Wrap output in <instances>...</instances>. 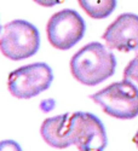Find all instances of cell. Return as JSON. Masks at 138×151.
Masks as SVG:
<instances>
[{
    "instance_id": "1",
    "label": "cell",
    "mask_w": 138,
    "mask_h": 151,
    "mask_svg": "<svg viewBox=\"0 0 138 151\" xmlns=\"http://www.w3.org/2000/svg\"><path fill=\"white\" fill-rule=\"evenodd\" d=\"M116 68V58L101 42H90L81 47L70 59L72 75L80 83L96 86L113 76Z\"/></svg>"
},
{
    "instance_id": "2",
    "label": "cell",
    "mask_w": 138,
    "mask_h": 151,
    "mask_svg": "<svg viewBox=\"0 0 138 151\" xmlns=\"http://www.w3.org/2000/svg\"><path fill=\"white\" fill-rule=\"evenodd\" d=\"M90 98L111 117L132 120L138 116V88L132 81L114 82Z\"/></svg>"
},
{
    "instance_id": "3",
    "label": "cell",
    "mask_w": 138,
    "mask_h": 151,
    "mask_svg": "<svg viewBox=\"0 0 138 151\" xmlns=\"http://www.w3.org/2000/svg\"><path fill=\"white\" fill-rule=\"evenodd\" d=\"M39 30L24 19L9 22L0 33V51L11 60L29 58L39 51Z\"/></svg>"
},
{
    "instance_id": "4",
    "label": "cell",
    "mask_w": 138,
    "mask_h": 151,
    "mask_svg": "<svg viewBox=\"0 0 138 151\" xmlns=\"http://www.w3.org/2000/svg\"><path fill=\"white\" fill-rule=\"evenodd\" d=\"M53 73L46 63L21 67L9 75L7 88L18 99H30L46 91L52 83Z\"/></svg>"
},
{
    "instance_id": "5",
    "label": "cell",
    "mask_w": 138,
    "mask_h": 151,
    "mask_svg": "<svg viewBox=\"0 0 138 151\" xmlns=\"http://www.w3.org/2000/svg\"><path fill=\"white\" fill-rule=\"evenodd\" d=\"M69 138L79 151H104L108 144L104 124L91 112L70 114Z\"/></svg>"
},
{
    "instance_id": "6",
    "label": "cell",
    "mask_w": 138,
    "mask_h": 151,
    "mask_svg": "<svg viewBox=\"0 0 138 151\" xmlns=\"http://www.w3.org/2000/svg\"><path fill=\"white\" fill-rule=\"evenodd\" d=\"M86 24L77 11L64 9L56 12L46 26L47 40L55 48L67 51L77 45L85 35Z\"/></svg>"
},
{
    "instance_id": "7",
    "label": "cell",
    "mask_w": 138,
    "mask_h": 151,
    "mask_svg": "<svg viewBox=\"0 0 138 151\" xmlns=\"http://www.w3.org/2000/svg\"><path fill=\"white\" fill-rule=\"evenodd\" d=\"M107 46L120 52L138 48V15L122 14L109 24L102 35Z\"/></svg>"
},
{
    "instance_id": "8",
    "label": "cell",
    "mask_w": 138,
    "mask_h": 151,
    "mask_svg": "<svg viewBox=\"0 0 138 151\" xmlns=\"http://www.w3.org/2000/svg\"><path fill=\"white\" fill-rule=\"evenodd\" d=\"M69 112L46 119L40 128V134L46 144L55 149H67L72 146L69 138Z\"/></svg>"
},
{
    "instance_id": "9",
    "label": "cell",
    "mask_w": 138,
    "mask_h": 151,
    "mask_svg": "<svg viewBox=\"0 0 138 151\" xmlns=\"http://www.w3.org/2000/svg\"><path fill=\"white\" fill-rule=\"evenodd\" d=\"M78 3L93 19L109 17L116 7V0H78Z\"/></svg>"
},
{
    "instance_id": "10",
    "label": "cell",
    "mask_w": 138,
    "mask_h": 151,
    "mask_svg": "<svg viewBox=\"0 0 138 151\" xmlns=\"http://www.w3.org/2000/svg\"><path fill=\"white\" fill-rule=\"evenodd\" d=\"M124 79L138 83V55L130 60L124 70Z\"/></svg>"
},
{
    "instance_id": "11",
    "label": "cell",
    "mask_w": 138,
    "mask_h": 151,
    "mask_svg": "<svg viewBox=\"0 0 138 151\" xmlns=\"http://www.w3.org/2000/svg\"><path fill=\"white\" fill-rule=\"evenodd\" d=\"M0 151H22V147L17 142L7 139L0 142Z\"/></svg>"
},
{
    "instance_id": "12",
    "label": "cell",
    "mask_w": 138,
    "mask_h": 151,
    "mask_svg": "<svg viewBox=\"0 0 138 151\" xmlns=\"http://www.w3.org/2000/svg\"><path fill=\"white\" fill-rule=\"evenodd\" d=\"M34 3H36L38 5L40 6H45V7H52L55 5L62 4L64 0H33Z\"/></svg>"
},
{
    "instance_id": "13",
    "label": "cell",
    "mask_w": 138,
    "mask_h": 151,
    "mask_svg": "<svg viewBox=\"0 0 138 151\" xmlns=\"http://www.w3.org/2000/svg\"><path fill=\"white\" fill-rule=\"evenodd\" d=\"M133 143L136 144V146L138 147V131H137V133L134 134V137H133Z\"/></svg>"
},
{
    "instance_id": "14",
    "label": "cell",
    "mask_w": 138,
    "mask_h": 151,
    "mask_svg": "<svg viewBox=\"0 0 138 151\" xmlns=\"http://www.w3.org/2000/svg\"><path fill=\"white\" fill-rule=\"evenodd\" d=\"M0 33H1V26H0Z\"/></svg>"
}]
</instances>
